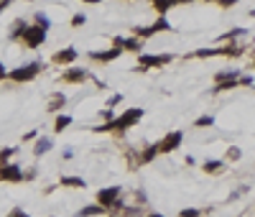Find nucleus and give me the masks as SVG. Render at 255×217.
I'll list each match as a JSON object with an SVG mask.
<instances>
[{
  "instance_id": "nucleus-33",
  "label": "nucleus",
  "mask_w": 255,
  "mask_h": 217,
  "mask_svg": "<svg viewBox=\"0 0 255 217\" xmlns=\"http://www.w3.org/2000/svg\"><path fill=\"white\" fill-rule=\"evenodd\" d=\"M36 177H38V169H36V166L23 169V181H36Z\"/></svg>"
},
{
  "instance_id": "nucleus-34",
  "label": "nucleus",
  "mask_w": 255,
  "mask_h": 217,
  "mask_svg": "<svg viewBox=\"0 0 255 217\" xmlns=\"http://www.w3.org/2000/svg\"><path fill=\"white\" fill-rule=\"evenodd\" d=\"M179 217H202V210H197V207H184V210H179Z\"/></svg>"
},
{
  "instance_id": "nucleus-44",
  "label": "nucleus",
  "mask_w": 255,
  "mask_h": 217,
  "mask_svg": "<svg viewBox=\"0 0 255 217\" xmlns=\"http://www.w3.org/2000/svg\"><path fill=\"white\" fill-rule=\"evenodd\" d=\"M143 217H166V215H161V212H146Z\"/></svg>"
},
{
  "instance_id": "nucleus-1",
  "label": "nucleus",
  "mask_w": 255,
  "mask_h": 217,
  "mask_svg": "<svg viewBox=\"0 0 255 217\" xmlns=\"http://www.w3.org/2000/svg\"><path fill=\"white\" fill-rule=\"evenodd\" d=\"M143 112H146L143 108H128V110H123L120 115H115V120L95 125L92 133H115V136H123L125 130L136 128V125L143 120Z\"/></svg>"
},
{
  "instance_id": "nucleus-23",
  "label": "nucleus",
  "mask_w": 255,
  "mask_h": 217,
  "mask_svg": "<svg viewBox=\"0 0 255 217\" xmlns=\"http://www.w3.org/2000/svg\"><path fill=\"white\" fill-rule=\"evenodd\" d=\"M240 77V69H224V72H217L215 74V82H227V79H237Z\"/></svg>"
},
{
  "instance_id": "nucleus-24",
  "label": "nucleus",
  "mask_w": 255,
  "mask_h": 217,
  "mask_svg": "<svg viewBox=\"0 0 255 217\" xmlns=\"http://www.w3.org/2000/svg\"><path fill=\"white\" fill-rule=\"evenodd\" d=\"M176 5V0H153V8L158 16H166V10H171Z\"/></svg>"
},
{
  "instance_id": "nucleus-41",
  "label": "nucleus",
  "mask_w": 255,
  "mask_h": 217,
  "mask_svg": "<svg viewBox=\"0 0 255 217\" xmlns=\"http://www.w3.org/2000/svg\"><path fill=\"white\" fill-rule=\"evenodd\" d=\"M217 3H219L222 8H232V5H237V0H217Z\"/></svg>"
},
{
  "instance_id": "nucleus-18",
  "label": "nucleus",
  "mask_w": 255,
  "mask_h": 217,
  "mask_svg": "<svg viewBox=\"0 0 255 217\" xmlns=\"http://www.w3.org/2000/svg\"><path fill=\"white\" fill-rule=\"evenodd\" d=\"M26 28H28V23H26L23 18H16V21L10 23V34H8V38H10V41H21Z\"/></svg>"
},
{
  "instance_id": "nucleus-43",
  "label": "nucleus",
  "mask_w": 255,
  "mask_h": 217,
  "mask_svg": "<svg viewBox=\"0 0 255 217\" xmlns=\"http://www.w3.org/2000/svg\"><path fill=\"white\" fill-rule=\"evenodd\" d=\"M3 79H8V69H5L3 62H0V82H3Z\"/></svg>"
},
{
  "instance_id": "nucleus-32",
  "label": "nucleus",
  "mask_w": 255,
  "mask_h": 217,
  "mask_svg": "<svg viewBox=\"0 0 255 217\" xmlns=\"http://www.w3.org/2000/svg\"><path fill=\"white\" fill-rule=\"evenodd\" d=\"M115 115H117V112H115L112 108H105V110H100V120H102V123H110V120H115Z\"/></svg>"
},
{
  "instance_id": "nucleus-27",
  "label": "nucleus",
  "mask_w": 255,
  "mask_h": 217,
  "mask_svg": "<svg viewBox=\"0 0 255 217\" xmlns=\"http://www.w3.org/2000/svg\"><path fill=\"white\" fill-rule=\"evenodd\" d=\"M16 153H18V148H0V166H3V164H10Z\"/></svg>"
},
{
  "instance_id": "nucleus-10",
  "label": "nucleus",
  "mask_w": 255,
  "mask_h": 217,
  "mask_svg": "<svg viewBox=\"0 0 255 217\" xmlns=\"http://www.w3.org/2000/svg\"><path fill=\"white\" fill-rule=\"evenodd\" d=\"M112 46L120 51H130V54H143V41L141 38H123V36H115L112 38Z\"/></svg>"
},
{
  "instance_id": "nucleus-22",
  "label": "nucleus",
  "mask_w": 255,
  "mask_h": 217,
  "mask_svg": "<svg viewBox=\"0 0 255 217\" xmlns=\"http://www.w3.org/2000/svg\"><path fill=\"white\" fill-rule=\"evenodd\" d=\"M72 125V115H62L59 112L56 118H54V133H62V130H67Z\"/></svg>"
},
{
  "instance_id": "nucleus-29",
  "label": "nucleus",
  "mask_w": 255,
  "mask_h": 217,
  "mask_svg": "<svg viewBox=\"0 0 255 217\" xmlns=\"http://www.w3.org/2000/svg\"><path fill=\"white\" fill-rule=\"evenodd\" d=\"M34 23L41 26V28H46V31H49V26H51V21H49L46 13H36V16H34Z\"/></svg>"
},
{
  "instance_id": "nucleus-28",
  "label": "nucleus",
  "mask_w": 255,
  "mask_h": 217,
  "mask_svg": "<svg viewBox=\"0 0 255 217\" xmlns=\"http://www.w3.org/2000/svg\"><path fill=\"white\" fill-rule=\"evenodd\" d=\"M240 158H243V151H240L237 146H230L227 153H224V161H240Z\"/></svg>"
},
{
  "instance_id": "nucleus-39",
  "label": "nucleus",
  "mask_w": 255,
  "mask_h": 217,
  "mask_svg": "<svg viewBox=\"0 0 255 217\" xmlns=\"http://www.w3.org/2000/svg\"><path fill=\"white\" fill-rule=\"evenodd\" d=\"M36 138H38V130H28V133H26L21 141H26V143H28V141H36Z\"/></svg>"
},
{
  "instance_id": "nucleus-11",
  "label": "nucleus",
  "mask_w": 255,
  "mask_h": 217,
  "mask_svg": "<svg viewBox=\"0 0 255 217\" xmlns=\"http://www.w3.org/2000/svg\"><path fill=\"white\" fill-rule=\"evenodd\" d=\"M79 59V51L74 49V46H67V49H59L54 56H51V64H56V67H69V64H74Z\"/></svg>"
},
{
  "instance_id": "nucleus-38",
  "label": "nucleus",
  "mask_w": 255,
  "mask_h": 217,
  "mask_svg": "<svg viewBox=\"0 0 255 217\" xmlns=\"http://www.w3.org/2000/svg\"><path fill=\"white\" fill-rule=\"evenodd\" d=\"M13 3H16V0H0V16H3V13H5Z\"/></svg>"
},
{
  "instance_id": "nucleus-19",
  "label": "nucleus",
  "mask_w": 255,
  "mask_h": 217,
  "mask_svg": "<svg viewBox=\"0 0 255 217\" xmlns=\"http://www.w3.org/2000/svg\"><path fill=\"white\" fill-rule=\"evenodd\" d=\"M146 212H143V207H138V205H125L123 210H117V212H112V215H108V217H143Z\"/></svg>"
},
{
  "instance_id": "nucleus-21",
  "label": "nucleus",
  "mask_w": 255,
  "mask_h": 217,
  "mask_svg": "<svg viewBox=\"0 0 255 217\" xmlns=\"http://www.w3.org/2000/svg\"><path fill=\"white\" fill-rule=\"evenodd\" d=\"M133 36L141 38V41H146V38L156 36V28H153V26H136V28H133Z\"/></svg>"
},
{
  "instance_id": "nucleus-25",
  "label": "nucleus",
  "mask_w": 255,
  "mask_h": 217,
  "mask_svg": "<svg viewBox=\"0 0 255 217\" xmlns=\"http://www.w3.org/2000/svg\"><path fill=\"white\" fill-rule=\"evenodd\" d=\"M237 36H245V28H232V31L222 34V36H219V41H222V43H227V41H235Z\"/></svg>"
},
{
  "instance_id": "nucleus-13",
  "label": "nucleus",
  "mask_w": 255,
  "mask_h": 217,
  "mask_svg": "<svg viewBox=\"0 0 255 217\" xmlns=\"http://www.w3.org/2000/svg\"><path fill=\"white\" fill-rule=\"evenodd\" d=\"M51 148H54V138H51V136H38V138L34 141V158L46 156Z\"/></svg>"
},
{
  "instance_id": "nucleus-46",
  "label": "nucleus",
  "mask_w": 255,
  "mask_h": 217,
  "mask_svg": "<svg viewBox=\"0 0 255 217\" xmlns=\"http://www.w3.org/2000/svg\"><path fill=\"white\" fill-rule=\"evenodd\" d=\"M204 3H217V0H204Z\"/></svg>"
},
{
  "instance_id": "nucleus-2",
  "label": "nucleus",
  "mask_w": 255,
  "mask_h": 217,
  "mask_svg": "<svg viewBox=\"0 0 255 217\" xmlns=\"http://www.w3.org/2000/svg\"><path fill=\"white\" fill-rule=\"evenodd\" d=\"M41 72H43V62L36 59V62H28V64H23V67H18V69H10V72H8V79H10L13 84H26V82H34Z\"/></svg>"
},
{
  "instance_id": "nucleus-35",
  "label": "nucleus",
  "mask_w": 255,
  "mask_h": 217,
  "mask_svg": "<svg viewBox=\"0 0 255 217\" xmlns=\"http://www.w3.org/2000/svg\"><path fill=\"white\" fill-rule=\"evenodd\" d=\"M87 23V16L84 13H77V16H72V28H79V26H84Z\"/></svg>"
},
{
  "instance_id": "nucleus-7",
  "label": "nucleus",
  "mask_w": 255,
  "mask_h": 217,
  "mask_svg": "<svg viewBox=\"0 0 255 217\" xmlns=\"http://www.w3.org/2000/svg\"><path fill=\"white\" fill-rule=\"evenodd\" d=\"M125 197V192H123V186H105V189H100L97 194H95V199H97V205H102L105 210H110L117 199H123Z\"/></svg>"
},
{
  "instance_id": "nucleus-9",
  "label": "nucleus",
  "mask_w": 255,
  "mask_h": 217,
  "mask_svg": "<svg viewBox=\"0 0 255 217\" xmlns=\"http://www.w3.org/2000/svg\"><path fill=\"white\" fill-rule=\"evenodd\" d=\"M89 77L87 69H79V67H69L67 72H62V77H59V84H84Z\"/></svg>"
},
{
  "instance_id": "nucleus-3",
  "label": "nucleus",
  "mask_w": 255,
  "mask_h": 217,
  "mask_svg": "<svg viewBox=\"0 0 255 217\" xmlns=\"http://www.w3.org/2000/svg\"><path fill=\"white\" fill-rule=\"evenodd\" d=\"M207 56H243V46L227 43V46H219V49H197L189 54V59H207Z\"/></svg>"
},
{
  "instance_id": "nucleus-37",
  "label": "nucleus",
  "mask_w": 255,
  "mask_h": 217,
  "mask_svg": "<svg viewBox=\"0 0 255 217\" xmlns=\"http://www.w3.org/2000/svg\"><path fill=\"white\" fill-rule=\"evenodd\" d=\"M8 217H31V215H28L23 207H13V210L8 212Z\"/></svg>"
},
{
  "instance_id": "nucleus-40",
  "label": "nucleus",
  "mask_w": 255,
  "mask_h": 217,
  "mask_svg": "<svg viewBox=\"0 0 255 217\" xmlns=\"http://www.w3.org/2000/svg\"><path fill=\"white\" fill-rule=\"evenodd\" d=\"M237 82H240V87H250V84H253V79H250L248 74H240V79H237Z\"/></svg>"
},
{
  "instance_id": "nucleus-36",
  "label": "nucleus",
  "mask_w": 255,
  "mask_h": 217,
  "mask_svg": "<svg viewBox=\"0 0 255 217\" xmlns=\"http://www.w3.org/2000/svg\"><path fill=\"white\" fill-rule=\"evenodd\" d=\"M120 103H123V95H120V92H115V95H112V97L108 100V108H112V110H115V108H117Z\"/></svg>"
},
{
  "instance_id": "nucleus-47",
  "label": "nucleus",
  "mask_w": 255,
  "mask_h": 217,
  "mask_svg": "<svg viewBox=\"0 0 255 217\" xmlns=\"http://www.w3.org/2000/svg\"><path fill=\"white\" fill-rule=\"evenodd\" d=\"M28 3H31V0H28Z\"/></svg>"
},
{
  "instance_id": "nucleus-4",
  "label": "nucleus",
  "mask_w": 255,
  "mask_h": 217,
  "mask_svg": "<svg viewBox=\"0 0 255 217\" xmlns=\"http://www.w3.org/2000/svg\"><path fill=\"white\" fill-rule=\"evenodd\" d=\"M23 46L26 49H41L43 43H46V28H41V26H28L26 31H23Z\"/></svg>"
},
{
  "instance_id": "nucleus-42",
  "label": "nucleus",
  "mask_w": 255,
  "mask_h": 217,
  "mask_svg": "<svg viewBox=\"0 0 255 217\" xmlns=\"http://www.w3.org/2000/svg\"><path fill=\"white\" fill-rule=\"evenodd\" d=\"M72 158H74V151H72V148H67V151L62 153V161H72Z\"/></svg>"
},
{
  "instance_id": "nucleus-17",
  "label": "nucleus",
  "mask_w": 255,
  "mask_h": 217,
  "mask_svg": "<svg viewBox=\"0 0 255 217\" xmlns=\"http://www.w3.org/2000/svg\"><path fill=\"white\" fill-rule=\"evenodd\" d=\"M100 215H108V210H105L102 205H84L79 212H74V217H100Z\"/></svg>"
},
{
  "instance_id": "nucleus-15",
  "label": "nucleus",
  "mask_w": 255,
  "mask_h": 217,
  "mask_svg": "<svg viewBox=\"0 0 255 217\" xmlns=\"http://www.w3.org/2000/svg\"><path fill=\"white\" fill-rule=\"evenodd\" d=\"M59 186H64V189H87V181L77 174H64V177H59Z\"/></svg>"
},
{
  "instance_id": "nucleus-12",
  "label": "nucleus",
  "mask_w": 255,
  "mask_h": 217,
  "mask_svg": "<svg viewBox=\"0 0 255 217\" xmlns=\"http://www.w3.org/2000/svg\"><path fill=\"white\" fill-rule=\"evenodd\" d=\"M120 49H102V51H89V59L92 62H97V64H110V62H115V59H120Z\"/></svg>"
},
{
  "instance_id": "nucleus-20",
  "label": "nucleus",
  "mask_w": 255,
  "mask_h": 217,
  "mask_svg": "<svg viewBox=\"0 0 255 217\" xmlns=\"http://www.w3.org/2000/svg\"><path fill=\"white\" fill-rule=\"evenodd\" d=\"M222 169H224L222 158H212V161H204V164H202V171H204V174H219Z\"/></svg>"
},
{
  "instance_id": "nucleus-6",
  "label": "nucleus",
  "mask_w": 255,
  "mask_h": 217,
  "mask_svg": "<svg viewBox=\"0 0 255 217\" xmlns=\"http://www.w3.org/2000/svg\"><path fill=\"white\" fill-rule=\"evenodd\" d=\"M174 59L171 54H138V67L136 72H146V69H153V67H163Z\"/></svg>"
},
{
  "instance_id": "nucleus-26",
  "label": "nucleus",
  "mask_w": 255,
  "mask_h": 217,
  "mask_svg": "<svg viewBox=\"0 0 255 217\" xmlns=\"http://www.w3.org/2000/svg\"><path fill=\"white\" fill-rule=\"evenodd\" d=\"M133 205H138V207H146V205H148L146 189H136V192H133Z\"/></svg>"
},
{
  "instance_id": "nucleus-5",
  "label": "nucleus",
  "mask_w": 255,
  "mask_h": 217,
  "mask_svg": "<svg viewBox=\"0 0 255 217\" xmlns=\"http://www.w3.org/2000/svg\"><path fill=\"white\" fill-rule=\"evenodd\" d=\"M182 143H184V133H182V130H171V133H166V136H163V138L156 143L158 156L179 151V146H182Z\"/></svg>"
},
{
  "instance_id": "nucleus-8",
  "label": "nucleus",
  "mask_w": 255,
  "mask_h": 217,
  "mask_svg": "<svg viewBox=\"0 0 255 217\" xmlns=\"http://www.w3.org/2000/svg\"><path fill=\"white\" fill-rule=\"evenodd\" d=\"M0 184H23V169L18 164H3L0 166Z\"/></svg>"
},
{
  "instance_id": "nucleus-16",
  "label": "nucleus",
  "mask_w": 255,
  "mask_h": 217,
  "mask_svg": "<svg viewBox=\"0 0 255 217\" xmlns=\"http://www.w3.org/2000/svg\"><path fill=\"white\" fill-rule=\"evenodd\" d=\"M64 105H67V95H64L62 90H56V92H51V95H49V105H46V110H49V112L59 115V112L64 110Z\"/></svg>"
},
{
  "instance_id": "nucleus-48",
  "label": "nucleus",
  "mask_w": 255,
  "mask_h": 217,
  "mask_svg": "<svg viewBox=\"0 0 255 217\" xmlns=\"http://www.w3.org/2000/svg\"><path fill=\"white\" fill-rule=\"evenodd\" d=\"M51 217H54V215H51Z\"/></svg>"
},
{
  "instance_id": "nucleus-31",
  "label": "nucleus",
  "mask_w": 255,
  "mask_h": 217,
  "mask_svg": "<svg viewBox=\"0 0 255 217\" xmlns=\"http://www.w3.org/2000/svg\"><path fill=\"white\" fill-rule=\"evenodd\" d=\"M153 28H156V34H158V31H174V28H171V23L166 21V16H161V18L153 23Z\"/></svg>"
},
{
  "instance_id": "nucleus-45",
  "label": "nucleus",
  "mask_w": 255,
  "mask_h": 217,
  "mask_svg": "<svg viewBox=\"0 0 255 217\" xmlns=\"http://www.w3.org/2000/svg\"><path fill=\"white\" fill-rule=\"evenodd\" d=\"M82 3H87V5H100L102 0H82Z\"/></svg>"
},
{
  "instance_id": "nucleus-14",
  "label": "nucleus",
  "mask_w": 255,
  "mask_h": 217,
  "mask_svg": "<svg viewBox=\"0 0 255 217\" xmlns=\"http://www.w3.org/2000/svg\"><path fill=\"white\" fill-rule=\"evenodd\" d=\"M156 158H158V148H156V143H153V146H143V148L138 151V156H136L138 169H141V166H148V164H153Z\"/></svg>"
},
{
  "instance_id": "nucleus-30",
  "label": "nucleus",
  "mask_w": 255,
  "mask_h": 217,
  "mask_svg": "<svg viewBox=\"0 0 255 217\" xmlns=\"http://www.w3.org/2000/svg\"><path fill=\"white\" fill-rule=\"evenodd\" d=\"M209 125H215V118H212V115H202V118L194 120V128H209Z\"/></svg>"
}]
</instances>
